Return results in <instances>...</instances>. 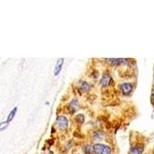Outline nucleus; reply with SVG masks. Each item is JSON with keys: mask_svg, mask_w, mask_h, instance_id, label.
I'll return each mask as SVG.
<instances>
[{"mask_svg": "<svg viewBox=\"0 0 154 154\" xmlns=\"http://www.w3.org/2000/svg\"><path fill=\"white\" fill-rule=\"evenodd\" d=\"M93 149L96 154H111L110 147L103 144L96 143L93 146Z\"/></svg>", "mask_w": 154, "mask_h": 154, "instance_id": "1", "label": "nucleus"}, {"mask_svg": "<svg viewBox=\"0 0 154 154\" xmlns=\"http://www.w3.org/2000/svg\"><path fill=\"white\" fill-rule=\"evenodd\" d=\"M56 124H57L59 129L61 130H66L68 126V119L66 117L61 116H59L56 119Z\"/></svg>", "mask_w": 154, "mask_h": 154, "instance_id": "2", "label": "nucleus"}, {"mask_svg": "<svg viewBox=\"0 0 154 154\" xmlns=\"http://www.w3.org/2000/svg\"><path fill=\"white\" fill-rule=\"evenodd\" d=\"M120 89L121 91H122V93L123 95H125V96H127L133 90V85L130 84V83H123V84L121 85Z\"/></svg>", "mask_w": 154, "mask_h": 154, "instance_id": "3", "label": "nucleus"}, {"mask_svg": "<svg viewBox=\"0 0 154 154\" xmlns=\"http://www.w3.org/2000/svg\"><path fill=\"white\" fill-rule=\"evenodd\" d=\"M78 107H79V102H78V100H72L68 106L69 112L71 114H73L78 109Z\"/></svg>", "mask_w": 154, "mask_h": 154, "instance_id": "4", "label": "nucleus"}, {"mask_svg": "<svg viewBox=\"0 0 154 154\" xmlns=\"http://www.w3.org/2000/svg\"><path fill=\"white\" fill-rule=\"evenodd\" d=\"M111 80H112V79H111L110 75L109 74H105L102 78L101 81H100V84H101L102 86L106 87V86H108L110 84Z\"/></svg>", "mask_w": 154, "mask_h": 154, "instance_id": "5", "label": "nucleus"}, {"mask_svg": "<svg viewBox=\"0 0 154 154\" xmlns=\"http://www.w3.org/2000/svg\"><path fill=\"white\" fill-rule=\"evenodd\" d=\"M143 151V147L137 146L132 147L129 151V154H142Z\"/></svg>", "mask_w": 154, "mask_h": 154, "instance_id": "6", "label": "nucleus"}, {"mask_svg": "<svg viewBox=\"0 0 154 154\" xmlns=\"http://www.w3.org/2000/svg\"><path fill=\"white\" fill-rule=\"evenodd\" d=\"M63 59H60V60L57 61L56 68H55V70H54L55 75H57L60 72V70H61L62 66H63Z\"/></svg>", "mask_w": 154, "mask_h": 154, "instance_id": "7", "label": "nucleus"}, {"mask_svg": "<svg viewBox=\"0 0 154 154\" xmlns=\"http://www.w3.org/2000/svg\"><path fill=\"white\" fill-rule=\"evenodd\" d=\"M124 61L123 60L121 59H110V60H107V63H109L111 66H115V65H119L121 63Z\"/></svg>", "mask_w": 154, "mask_h": 154, "instance_id": "8", "label": "nucleus"}, {"mask_svg": "<svg viewBox=\"0 0 154 154\" xmlns=\"http://www.w3.org/2000/svg\"><path fill=\"white\" fill-rule=\"evenodd\" d=\"M80 89L82 92H88L90 89V86L88 82H82L80 85Z\"/></svg>", "mask_w": 154, "mask_h": 154, "instance_id": "9", "label": "nucleus"}, {"mask_svg": "<svg viewBox=\"0 0 154 154\" xmlns=\"http://www.w3.org/2000/svg\"><path fill=\"white\" fill-rule=\"evenodd\" d=\"M93 138L96 140H101L104 138L103 132H96L93 135Z\"/></svg>", "mask_w": 154, "mask_h": 154, "instance_id": "10", "label": "nucleus"}, {"mask_svg": "<svg viewBox=\"0 0 154 154\" xmlns=\"http://www.w3.org/2000/svg\"><path fill=\"white\" fill-rule=\"evenodd\" d=\"M16 112H17V108H14L13 109H12V111L10 112V113L9 114V116H8V118H7V122L8 123H9L10 121L12 120V119L14 118V116H16Z\"/></svg>", "mask_w": 154, "mask_h": 154, "instance_id": "11", "label": "nucleus"}, {"mask_svg": "<svg viewBox=\"0 0 154 154\" xmlns=\"http://www.w3.org/2000/svg\"><path fill=\"white\" fill-rule=\"evenodd\" d=\"M75 121L77 122V123H79V124H82L85 120V117L84 116L82 115V114H79V115H77L75 116Z\"/></svg>", "mask_w": 154, "mask_h": 154, "instance_id": "12", "label": "nucleus"}, {"mask_svg": "<svg viewBox=\"0 0 154 154\" xmlns=\"http://www.w3.org/2000/svg\"><path fill=\"white\" fill-rule=\"evenodd\" d=\"M83 150H84V152H86V154H90L91 153V146L89 145H88V144H86V145H85L84 147H83Z\"/></svg>", "mask_w": 154, "mask_h": 154, "instance_id": "13", "label": "nucleus"}, {"mask_svg": "<svg viewBox=\"0 0 154 154\" xmlns=\"http://www.w3.org/2000/svg\"><path fill=\"white\" fill-rule=\"evenodd\" d=\"M8 124H9V123H8L7 121H6V122H3V123H0V130H5V128L8 126Z\"/></svg>", "mask_w": 154, "mask_h": 154, "instance_id": "14", "label": "nucleus"}, {"mask_svg": "<svg viewBox=\"0 0 154 154\" xmlns=\"http://www.w3.org/2000/svg\"><path fill=\"white\" fill-rule=\"evenodd\" d=\"M99 75H100V74H99L98 71H97V70H95V71H93V73L92 75H93V78H95V79H96V78H98Z\"/></svg>", "mask_w": 154, "mask_h": 154, "instance_id": "15", "label": "nucleus"}, {"mask_svg": "<svg viewBox=\"0 0 154 154\" xmlns=\"http://www.w3.org/2000/svg\"><path fill=\"white\" fill-rule=\"evenodd\" d=\"M47 142L49 143V145H50V146H51V145H53V143H54V142H53V140H48Z\"/></svg>", "mask_w": 154, "mask_h": 154, "instance_id": "16", "label": "nucleus"}, {"mask_svg": "<svg viewBox=\"0 0 154 154\" xmlns=\"http://www.w3.org/2000/svg\"><path fill=\"white\" fill-rule=\"evenodd\" d=\"M152 100H153V101H154V93H153V94H152Z\"/></svg>", "mask_w": 154, "mask_h": 154, "instance_id": "17", "label": "nucleus"}]
</instances>
